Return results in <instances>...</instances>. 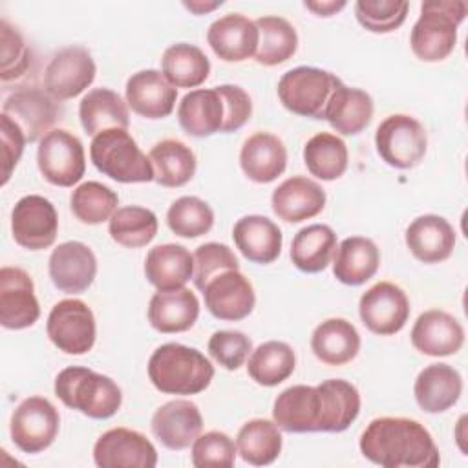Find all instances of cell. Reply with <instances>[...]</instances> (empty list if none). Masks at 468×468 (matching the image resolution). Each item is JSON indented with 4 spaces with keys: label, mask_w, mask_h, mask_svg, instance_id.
Here are the masks:
<instances>
[{
    "label": "cell",
    "mask_w": 468,
    "mask_h": 468,
    "mask_svg": "<svg viewBox=\"0 0 468 468\" xmlns=\"http://www.w3.org/2000/svg\"><path fill=\"white\" fill-rule=\"evenodd\" d=\"M360 453L382 468H435L441 463L431 433L410 417H377L360 435Z\"/></svg>",
    "instance_id": "1"
},
{
    "label": "cell",
    "mask_w": 468,
    "mask_h": 468,
    "mask_svg": "<svg viewBox=\"0 0 468 468\" xmlns=\"http://www.w3.org/2000/svg\"><path fill=\"white\" fill-rule=\"evenodd\" d=\"M148 378L161 393L197 395L210 386L214 366L199 349L168 342L150 355Z\"/></svg>",
    "instance_id": "2"
},
{
    "label": "cell",
    "mask_w": 468,
    "mask_h": 468,
    "mask_svg": "<svg viewBox=\"0 0 468 468\" xmlns=\"http://www.w3.org/2000/svg\"><path fill=\"white\" fill-rule=\"evenodd\" d=\"M468 4L463 0H426L411 27L410 46L422 62H441L457 44V27L466 18Z\"/></svg>",
    "instance_id": "3"
},
{
    "label": "cell",
    "mask_w": 468,
    "mask_h": 468,
    "mask_svg": "<svg viewBox=\"0 0 468 468\" xmlns=\"http://www.w3.org/2000/svg\"><path fill=\"white\" fill-rule=\"evenodd\" d=\"M55 395L64 406L97 420L113 417L122 404V391L113 378L82 366L64 367L55 377Z\"/></svg>",
    "instance_id": "4"
},
{
    "label": "cell",
    "mask_w": 468,
    "mask_h": 468,
    "mask_svg": "<svg viewBox=\"0 0 468 468\" xmlns=\"http://www.w3.org/2000/svg\"><path fill=\"white\" fill-rule=\"evenodd\" d=\"M93 166L117 183L154 181V168L128 130L110 128L97 133L90 144Z\"/></svg>",
    "instance_id": "5"
},
{
    "label": "cell",
    "mask_w": 468,
    "mask_h": 468,
    "mask_svg": "<svg viewBox=\"0 0 468 468\" xmlns=\"http://www.w3.org/2000/svg\"><path fill=\"white\" fill-rule=\"evenodd\" d=\"M342 80L322 68L298 66L285 71L278 80V99L291 113L324 119L327 104Z\"/></svg>",
    "instance_id": "6"
},
{
    "label": "cell",
    "mask_w": 468,
    "mask_h": 468,
    "mask_svg": "<svg viewBox=\"0 0 468 468\" xmlns=\"http://www.w3.org/2000/svg\"><path fill=\"white\" fill-rule=\"evenodd\" d=\"M375 146L380 159L399 170L417 166L428 150V133L411 115H388L375 132Z\"/></svg>",
    "instance_id": "7"
},
{
    "label": "cell",
    "mask_w": 468,
    "mask_h": 468,
    "mask_svg": "<svg viewBox=\"0 0 468 468\" xmlns=\"http://www.w3.org/2000/svg\"><path fill=\"white\" fill-rule=\"evenodd\" d=\"M37 165L48 183L73 186L86 172L82 141L64 128H53L38 141Z\"/></svg>",
    "instance_id": "8"
},
{
    "label": "cell",
    "mask_w": 468,
    "mask_h": 468,
    "mask_svg": "<svg viewBox=\"0 0 468 468\" xmlns=\"http://www.w3.org/2000/svg\"><path fill=\"white\" fill-rule=\"evenodd\" d=\"M46 333L58 351L66 355H86L91 351L97 336L93 311L79 298L60 300L48 314Z\"/></svg>",
    "instance_id": "9"
},
{
    "label": "cell",
    "mask_w": 468,
    "mask_h": 468,
    "mask_svg": "<svg viewBox=\"0 0 468 468\" xmlns=\"http://www.w3.org/2000/svg\"><path fill=\"white\" fill-rule=\"evenodd\" d=\"M60 426L57 408L44 397L24 399L9 420L13 444L24 453H40L53 444Z\"/></svg>",
    "instance_id": "10"
},
{
    "label": "cell",
    "mask_w": 468,
    "mask_h": 468,
    "mask_svg": "<svg viewBox=\"0 0 468 468\" xmlns=\"http://www.w3.org/2000/svg\"><path fill=\"white\" fill-rule=\"evenodd\" d=\"M58 232L55 205L38 194L20 197L11 210L13 239L27 250L49 249Z\"/></svg>",
    "instance_id": "11"
},
{
    "label": "cell",
    "mask_w": 468,
    "mask_h": 468,
    "mask_svg": "<svg viewBox=\"0 0 468 468\" xmlns=\"http://www.w3.org/2000/svg\"><path fill=\"white\" fill-rule=\"evenodd\" d=\"M97 66L84 46L58 49L44 69V90L55 101H68L80 95L95 80Z\"/></svg>",
    "instance_id": "12"
},
{
    "label": "cell",
    "mask_w": 468,
    "mask_h": 468,
    "mask_svg": "<svg viewBox=\"0 0 468 468\" xmlns=\"http://www.w3.org/2000/svg\"><path fill=\"white\" fill-rule=\"evenodd\" d=\"M358 314L371 333L380 336L395 335L410 318L408 294L393 282H378L360 296Z\"/></svg>",
    "instance_id": "13"
},
{
    "label": "cell",
    "mask_w": 468,
    "mask_h": 468,
    "mask_svg": "<svg viewBox=\"0 0 468 468\" xmlns=\"http://www.w3.org/2000/svg\"><path fill=\"white\" fill-rule=\"evenodd\" d=\"M93 463L99 468H154L157 450L137 430L112 428L95 441Z\"/></svg>",
    "instance_id": "14"
},
{
    "label": "cell",
    "mask_w": 468,
    "mask_h": 468,
    "mask_svg": "<svg viewBox=\"0 0 468 468\" xmlns=\"http://www.w3.org/2000/svg\"><path fill=\"white\" fill-rule=\"evenodd\" d=\"M208 313L225 322L247 318L256 303V294L250 280L239 269H227L210 278L203 289Z\"/></svg>",
    "instance_id": "15"
},
{
    "label": "cell",
    "mask_w": 468,
    "mask_h": 468,
    "mask_svg": "<svg viewBox=\"0 0 468 468\" xmlns=\"http://www.w3.org/2000/svg\"><path fill=\"white\" fill-rule=\"evenodd\" d=\"M40 316L31 276L20 267L0 269V324L5 329L31 327Z\"/></svg>",
    "instance_id": "16"
},
{
    "label": "cell",
    "mask_w": 468,
    "mask_h": 468,
    "mask_svg": "<svg viewBox=\"0 0 468 468\" xmlns=\"http://www.w3.org/2000/svg\"><path fill=\"white\" fill-rule=\"evenodd\" d=\"M272 420L289 433L322 431L324 406L318 386L296 384L283 389L274 399Z\"/></svg>",
    "instance_id": "17"
},
{
    "label": "cell",
    "mask_w": 468,
    "mask_h": 468,
    "mask_svg": "<svg viewBox=\"0 0 468 468\" xmlns=\"http://www.w3.org/2000/svg\"><path fill=\"white\" fill-rule=\"evenodd\" d=\"M48 272L53 285L66 294L84 292L97 276V258L82 241H64L49 254Z\"/></svg>",
    "instance_id": "18"
},
{
    "label": "cell",
    "mask_w": 468,
    "mask_h": 468,
    "mask_svg": "<svg viewBox=\"0 0 468 468\" xmlns=\"http://www.w3.org/2000/svg\"><path fill=\"white\" fill-rule=\"evenodd\" d=\"M154 437L168 450L179 452L188 448L203 430L199 408L186 399L168 400L159 406L150 420Z\"/></svg>",
    "instance_id": "19"
},
{
    "label": "cell",
    "mask_w": 468,
    "mask_h": 468,
    "mask_svg": "<svg viewBox=\"0 0 468 468\" xmlns=\"http://www.w3.org/2000/svg\"><path fill=\"white\" fill-rule=\"evenodd\" d=\"M2 113L9 115L22 128L27 143H35L51 132L58 117V108L46 90L20 88L5 97Z\"/></svg>",
    "instance_id": "20"
},
{
    "label": "cell",
    "mask_w": 468,
    "mask_h": 468,
    "mask_svg": "<svg viewBox=\"0 0 468 468\" xmlns=\"http://www.w3.org/2000/svg\"><path fill=\"white\" fill-rule=\"evenodd\" d=\"M410 338L411 346L422 355L450 356L461 351L464 329L453 314L442 309H428L415 320Z\"/></svg>",
    "instance_id": "21"
},
{
    "label": "cell",
    "mask_w": 468,
    "mask_h": 468,
    "mask_svg": "<svg viewBox=\"0 0 468 468\" xmlns=\"http://www.w3.org/2000/svg\"><path fill=\"white\" fill-rule=\"evenodd\" d=\"M207 42L225 62H243L256 55L260 31L256 22L241 13H229L208 26Z\"/></svg>",
    "instance_id": "22"
},
{
    "label": "cell",
    "mask_w": 468,
    "mask_h": 468,
    "mask_svg": "<svg viewBox=\"0 0 468 468\" xmlns=\"http://www.w3.org/2000/svg\"><path fill=\"white\" fill-rule=\"evenodd\" d=\"M128 108L146 119L168 117L177 101V88H174L161 71L141 69L133 73L124 86Z\"/></svg>",
    "instance_id": "23"
},
{
    "label": "cell",
    "mask_w": 468,
    "mask_h": 468,
    "mask_svg": "<svg viewBox=\"0 0 468 468\" xmlns=\"http://www.w3.org/2000/svg\"><path fill=\"white\" fill-rule=\"evenodd\" d=\"M271 207L285 223H302L324 210L325 192L316 181L305 176H292L272 190Z\"/></svg>",
    "instance_id": "24"
},
{
    "label": "cell",
    "mask_w": 468,
    "mask_h": 468,
    "mask_svg": "<svg viewBox=\"0 0 468 468\" xmlns=\"http://www.w3.org/2000/svg\"><path fill=\"white\" fill-rule=\"evenodd\" d=\"M410 252L422 263H441L455 249V230L450 221L437 214L415 218L404 234Z\"/></svg>",
    "instance_id": "25"
},
{
    "label": "cell",
    "mask_w": 468,
    "mask_h": 468,
    "mask_svg": "<svg viewBox=\"0 0 468 468\" xmlns=\"http://www.w3.org/2000/svg\"><path fill=\"white\" fill-rule=\"evenodd\" d=\"M239 166L254 183H272L287 166V150L283 141L269 132H256L243 141L239 150Z\"/></svg>",
    "instance_id": "26"
},
{
    "label": "cell",
    "mask_w": 468,
    "mask_h": 468,
    "mask_svg": "<svg viewBox=\"0 0 468 468\" xmlns=\"http://www.w3.org/2000/svg\"><path fill=\"white\" fill-rule=\"evenodd\" d=\"M232 239L238 250L252 263L267 265L278 260L283 245L280 227L260 214L239 218L232 229Z\"/></svg>",
    "instance_id": "27"
},
{
    "label": "cell",
    "mask_w": 468,
    "mask_h": 468,
    "mask_svg": "<svg viewBox=\"0 0 468 468\" xmlns=\"http://www.w3.org/2000/svg\"><path fill=\"white\" fill-rule=\"evenodd\" d=\"M463 393V377L450 364H430L419 371L413 395L426 413H442L457 404Z\"/></svg>",
    "instance_id": "28"
},
{
    "label": "cell",
    "mask_w": 468,
    "mask_h": 468,
    "mask_svg": "<svg viewBox=\"0 0 468 468\" xmlns=\"http://www.w3.org/2000/svg\"><path fill=\"white\" fill-rule=\"evenodd\" d=\"M199 316V300L188 287L157 291L148 303L150 325L165 335L185 333Z\"/></svg>",
    "instance_id": "29"
},
{
    "label": "cell",
    "mask_w": 468,
    "mask_h": 468,
    "mask_svg": "<svg viewBox=\"0 0 468 468\" xmlns=\"http://www.w3.org/2000/svg\"><path fill=\"white\" fill-rule=\"evenodd\" d=\"M177 121L192 137H210L223 130L225 104L216 88L190 90L177 106Z\"/></svg>",
    "instance_id": "30"
},
{
    "label": "cell",
    "mask_w": 468,
    "mask_h": 468,
    "mask_svg": "<svg viewBox=\"0 0 468 468\" xmlns=\"http://www.w3.org/2000/svg\"><path fill=\"white\" fill-rule=\"evenodd\" d=\"M144 276L157 291L185 287L194 276V256L179 243H163L148 250Z\"/></svg>",
    "instance_id": "31"
},
{
    "label": "cell",
    "mask_w": 468,
    "mask_h": 468,
    "mask_svg": "<svg viewBox=\"0 0 468 468\" xmlns=\"http://www.w3.org/2000/svg\"><path fill=\"white\" fill-rule=\"evenodd\" d=\"M380 265L377 243L366 236H349L340 241L333 258V274L344 285H362L371 280Z\"/></svg>",
    "instance_id": "32"
},
{
    "label": "cell",
    "mask_w": 468,
    "mask_h": 468,
    "mask_svg": "<svg viewBox=\"0 0 468 468\" xmlns=\"http://www.w3.org/2000/svg\"><path fill=\"white\" fill-rule=\"evenodd\" d=\"M314 356L327 366H344L360 351V335L346 318H327L311 335Z\"/></svg>",
    "instance_id": "33"
},
{
    "label": "cell",
    "mask_w": 468,
    "mask_h": 468,
    "mask_svg": "<svg viewBox=\"0 0 468 468\" xmlns=\"http://www.w3.org/2000/svg\"><path fill=\"white\" fill-rule=\"evenodd\" d=\"M79 119L84 132L91 137L110 128L128 130L130 126L126 101L110 88L90 90L79 102Z\"/></svg>",
    "instance_id": "34"
},
{
    "label": "cell",
    "mask_w": 468,
    "mask_h": 468,
    "mask_svg": "<svg viewBox=\"0 0 468 468\" xmlns=\"http://www.w3.org/2000/svg\"><path fill=\"white\" fill-rule=\"evenodd\" d=\"M373 110V99L367 91L340 82L327 104L324 121L342 135H356L371 122Z\"/></svg>",
    "instance_id": "35"
},
{
    "label": "cell",
    "mask_w": 468,
    "mask_h": 468,
    "mask_svg": "<svg viewBox=\"0 0 468 468\" xmlns=\"http://www.w3.org/2000/svg\"><path fill=\"white\" fill-rule=\"evenodd\" d=\"M338 241L329 225L313 223L300 229L291 243V261L302 272H320L335 258Z\"/></svg>",
    "instance_id": "36"
},
{
    "label": "cell",
    "mask_w": 468,
    "mask_h": 468,
    "mask_svg": "<svg viewBox=\"0 0 468 468\" xmlns=\"http://www.w3.org/2000/svg\"><path fill=\"white\" fill-rule=\"evenodd\" d=\"M148 159L154 168V181L166 188L186 185L197 168L192 148L177 139H163L155 143L148 154Z\"/></svg>",
    "instance_id": "37"
},
{
    "label": "cell",
    "mask_w": 468,
    "mask_h": 468,
    "mask_svg": "<svg viewBox=\"0 0 468 468\" xmlns=\"http://www.w3.org/2000/svg\"><path fill=\"white\" fill-rule=\"evenodd\" d=\"M161 73L174 88H197L210 75V60L201 48L177 42L163 51Z\"/></svg>",
    "instance_id": "38"
},
{
    "label": "cell",
    "mask_w": 468,
    "mask_h": 468,
    "mask_svg": "<svg viewBox=\"0 0 468 468\" xmlns=\"http://www.w3.org/2000/svg\"><path fill=\"white\" fill-rule=\"evenodd\" d=\"M283 446V437L274 420L269 419H250L247 420L238 435L236 448L239 457L252 466L272 464Z\"/></svg>",
    "instance_id": "39"
},
{
    "label": "cell",
    "mask_w": 468,
    "mask_h": 468,
    "mask_svg": "<svg viewBox=\"0 0 468 468\" xmlns=\"http://www.w3.org/2000/svg\"><path fill=\"white\" fill-rule=\"evenodd\" d=\"M324 406L322 431L338 433L347 430L360 413V393L344 378H327L318 384Z\"/></svg>",
    "instance_id": "40"
},
{
    "label": "cell",
    "mask_w": 468,
    "mask_h": 468,
    "mask_svg": "<svg viewBox=\"0 0 468 468\" xmlns=\"http://www.w3.org/2000/svg\"><path fill=\"white\" fill-rule=\"evenodd\" d=\"M296 367V355L287 342L269 340L260 344L249 355V377L265 388H272L287 380Z\"/></svg>",
    "instance_id": "41"
},
{
    "label": "cell",
    "mask_w": 468,
    "mask_h": 468,
    "mask_svg": "<svg viewBox=\"0 0 468 468\" xmlns=\"http://www.w3.org/2000/svg\"><path fill=\"white\" fill-rule=\"evenodd\" d=\"M254 22L260 31L258 51L254 55L258 64L272 68L287 62L296 53L298 33L289 20L276 15H265Z\"/></svg>",
    "instance_id": "42"
},
{
    "label": "cell",
    "mask_w": 468,
    "mask_h": 468,
    "mask_svg": "<svg viewBox=\"0 0 468 468\" xmlns=\"http://www.w3.org/2000/svg\"><path fill=\"white\" fill-rule=\"evenodd\" d=\"M347 146L346 143L329 132L313 135L303 146V163L311 176L322 181H335L347 170Z\"/></svg>",
    "instance_id": "43"
},
{
    "label": "cell",
    "mask_w": 468,
    "mask_h": 468,
    "mask_svg": "<svg viewBox=\"0 0 468 468\" xmlns=\"http://www.w3.org/2000/svg\"><path fill=\"white\" fill-rule=\"evenodd\" d=\"M157 216L144 207L128 205L113 212L108 221V232L115 243L126 249L148 245L157 234Z\"/></svg>",
    "instance_id": "44"
},
{
    "label": "cell",
    "mask_w": 468,
    "mask_h": 468,
    "mask_svg": "<svg viewBox=\"0 0 468 468\" xmlns=\"http://www.w3.org/2000/svg\"><path fill=\"white\" fill-rule=\"evenodd\" d=\"M117 192L99 181L80 183L69 197L73 216L86 225H99L102 221H110V218L117 210Z\"/></svg>",
    "instance_id": "45"
},
{
    "label": "cell",
    "mask_w": 468,
    "mask_h": 468,
    "mask_svg": "<svg viewBox=\"0 0 468 468\" xmlns=\"http://www.w3.org/2000/svg\"><path fill=\"white\" fill-rule=\"evenodd\" d=\"M166 225L179 238H199L214 227V210L197 196H181L168 207Z\"/></svg>",
    "instance_id": "46"
},
{
    "label": "cell",
    "mask_w": 468,
    "mask_h": 468,
    "mask_svg": "<svg viewBox=\"0 0 468 468\" xmlns=\"http://www.w3.org/2000/svg\"><path fill=\"white\" fill-rule=\"evenodd\" d=\"M410 11L408 2L399 0H358L355 16L362 27L371 33H391L399 29Z\"/></svg>",
    "instance_id": "47"
},
{
    "label": "cell",
    "mask_w": 468,
    "mask_h": 468,
    "mask_svg": "<svg viewBox=\"0 0 468 468\" xmlns=\"http://www.w3.org/2000/svg\"><path fill=\"white\" fill-rule=\"evenodd\" d=\"M0 79L2 82L22 79L31 68V49L16 27L0 20Z\"/></svg>",
    "instance_id": "48"
},
{
    "label": "cell",
    "mask_w": 468,
    "mask_h": 468,
    "mask_svg": "<svg viewBox=\"0 0 468 468\" xmlns=\"http://www.w3.org/2000/svg\"><path fill=\"white\" fill-rule=\"evenodd\" d=\"M236 442L223 431L212 430L207 433H199V437L192 442V464L196 468L205 466H225L230 468L236 463Z\"/></svg>",
    "instance_id": "49"
},
{
    "label": "cell",
    "mask_w": 468,
    "mask_h": 468,
    "mask_svg": "<svg viewBox=\"0 0 468 468\" xmlns=\"http://www.w3.org/2000/svg\"><path fill=\"white\" fill-rule=\"evenodd\" d=\"M194 285L201 291L203 285L216 274L227 269H239L238 258L225 243L208 241L194 250Z\"/></svg>",
    "instance_id": "50"
},
{
    "label": "cell",
    "mask_w": 468,
    "mask_h": 468,
    "mask_svg": "<svg viewBox=\"0 0 468 468\" xmlns=\"http://www.w3.org/2000/svg\"><path fill=\"white\" fill-rule=\"evenodd\" d=\"M207 349H208L210 356L221 367H225L229 371H236L249 358V355L252 351V342L241 331L221 329V331L212 333V336L208 338Z\"/></svg>",
    "instance_id": "51"
},
{
    "label": "cell",
    "mask_w": 468,
    "mask_h": 468,
    "mask_svg": "<svg viewBox=\"0 0 468 468\" xmlns=\"http://www.w3.org/2000/svg\"><path fill=\"white\" fill-rule=\"evenodd\" d=\"M214 88L218 90L225 104V122L221 132L230 133L239 130L252 115V101L249 93L236 84H221Z\"/></svg>",
    "instance_id": "52"
},
{
    "label": "cell",
    "mask_w": 468,
    "mask_h": 468,
    "mask_svg": "<svg viewBox=\"0 0 468 468\" xmlns=\"http://www.w3.org/2000/svg\"><path fill=\"white\" fill-rule=\"evenodd\" d=\"M0 135H2V185H5L24 154V146L27 139L22 128L5 113L0 115Z\"/></svg>",
    "instance_id": "53"
},
{
    "label": "cell",
    "mask_w": 468,
    "mask_h": 468,
    "mask_svg": "<svg viewBox=\"0 0 468 468\" xmlns=\"http://www.w3.org/2000/svg\"><path fill=\"white\" fill-rule=\"evenodd\" d=\"M347 5L344 0H318V2H303V7L313 11L316 16H333Z\"/></svg>",
    "instance_id": "54"
},
{
    "label": "cell",
    "mask_w": 468,
    "mask_h": 468,
    "mask_svg": "<svg viewBox=\"0 0 468 468\" xmlns=\"http://www.w3.org/2000/svg\"><path fill=\"white\" fill-rule=\"evenodd\" d=\"M183 5L192 11L194 15H205L208 11H214L216 7L223 5L221 0H216V2H201V0H194V2H183Z\"/></svg>",
    "instance_id": "55"
}]
</instances>
